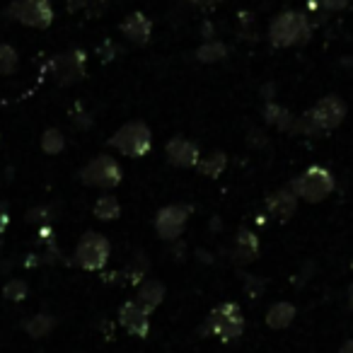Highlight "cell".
<instances>
[{
    "label": "cell",
    "mask_w": 353,
    "mask_h": 353,
    "mask_svg": "<svg viewBox=\"0 0 353 353\" xmlns=\"http://www.w3.org/2000/svg\"><path fill=\"white\" fill-rule=\"evenodd\" d=\"M346 117V104L343 99H339L336 94L319 99L303 119L295 121L293 133H307V136H324V133L334 131L339 123Z\"/></svg>",
    "instance_id": "obj_1"
},
{
    "label": "cell",
    "mask_w": 353,
    "mask_h": 353,
    "mask_svg": "<svg viewBox=\"0 0 353 353\" xmlns=\"http://www.w3.org/2000/svg\"><path fill=\"white\" fill-rule=\"evenodd\" d=\"M336 182H334L332 172L327 167H307L300 176H295L293 184H290V192L298 199L307 203H319L334 192Z\"/></svg>",
    "instance_id": "obj_2"
},
{
    "label": "cell",
    "mask_w": 353,
    "mask_h": 353,
    "mask_svg": "<svg viewBox=\"0 0 353 353\" xmlns=\"http://www.w3.org/2000/svg\"><path fill=\"white\" fill-rule=\"evenodd\" d=\"M245 332V317L237 303H223L208 314L206 324H203L201 334H211L218 336L221 341H235L237 336H242Z\"/></svg>",
    "instance_id": "obj_3"
},
{
    "label": "cell",
    "mask_w": 353,
    "mask_h": 353,
    "mask_svg": "<svg viewBox=\"0 0 353 353\" xmlns=\"http://www.w3.org/2000/svg\"><path fill=\"white\" fill-rule=\"evenodd\" d=\"M109 145L128 157H143L152 150V133L145 121H128L109 138Z\"/></svg>",
    "instance_id": "obj_4"
},
{
    "label": "cell",
    "mask_w": 353,
    "mask_h": 353,
    "mask_svg": "<svg viewBox=\"0 0 353 353\" xmlns=\"http://www.w3.org/2000/svg\"><path fill=\"white\" fill-rule=\"evenodd\" d=\"M269 39L274 46H295V44H303V41L310 39V25H307V17L300 15V12H281L279 17H274L269 27Z\"/></svg>",
    "instance_id": "obj_5"
},
{
    "label": "cell",
    "mask_w": 353,
    "mask_h": 353,
    "mask_svg": "<svg viewBox=\"0 0 353 353\" xmlns=\"http://www.w3.org/2000/svg\"><path fill=\"white\" fill-rule=\"evenodd\" d=\"M112 254V245L99 232H85L75 247V264L85 271H102Z\"/></svg>",
    "instance_id": "obj_6"
},
{
    "label": "cell",
    "mask_w": 353,
    "mask_h": 353,
    "mask_svg": "<svg viewBox=\"0 0 353 353\" xmlns=\"http://www.w3.org/2000/svg\"><path fill=\"white\" fill-rule=\"evenodd\" d=\"M80 182L109 192L121 184V167L112 155H97L80 170Z\"/></svg>",
    "instance_id": "obj_7"
},
{
    "label": "cell",
    "mask_w": 353,
    "mask_h": 353,
    "mask_svg": "<svg viewBox=\"0 0 353 353\" xmlns=\"http://www.w3.org/2000/svg\"><path fill=\"white\" fill-rule=\"evenodd\" d=\"M10 12L17 22L34 30H46L54 22V8L49 0H15Z\"/></svg>",
    "instance_id": "obj_8"
},
{
    "label": "cell",
    "mask_w": 353,
    "mask_h": 353,
    "mask_svg": "<svg viewBox=\"0 0 353 353\" xmlns=\"http://www.w3.org/2000/svg\"><path fill=\"white\" fill-rule=\"evenodd\" d=\"M189 213H192V208L182 206V203H172V206L160 208L157 216H155L157 237H162V240H167V242L179 240L182 232H184V228H187Z\"/></svg>",
    "instance_id": "obj_9"
},
{
    "label": "cell",
    "mask_w": 353,
    "mask_h": 353,
    "mask_svg": "<svg viewBox=\"0 0 353 353\" xmlns=\"http://www.w3.org/2000/svg\"><path fill=\"white\" fill-rule=\"evenodd\" d=\"M119 324L126 329L131 336L145 339L150 334V314L136 303V300H128L119 310Z\"/></svg>",
    "instance_id": "obj_10"
},
{
    "label": "cell",
    "mask_w": 353,
    "mask_h": 353,
    "mask_svg": "<svg viewBox=\"0 0 353 353\" xmlns=\"http://www.w3.org/2000/svg\"><path fill=\"white\" fill-rule=\"evenodd\" d=\"M54 75L59 85H70L85 75V54L83 51H70L54 61Z\"/></svg>",
    "instance_id": "obj_11"
},
{
    "label": "cell",
    "mask_w": 353,
    "mask_h": 353,
    "mask_svg": "<svg viewBox=\"0 0 353 353\" xmlns=\"http://www.w3.org/2000/svg\"><path fill=\"white\" fill-rule=\"evenodd\" d=\"M167 160H170L174 167H184V170H189V167H196L201 157H199L196 143L189 141V138L176 136L167 143Z\"/></svg>",
    "instance_id": "obj_12"
},
{
    "label": "cell",
    "mask_w": 353,
    "mask_h": 353,
    "mask_svg": "<svg viewBox=\"0 0 353 353\" xmlns=\"http://www.w3.org/2000/svg\"><path fill=\"white\" fill-rule=\"evenodd\" d=\"M121 34L126 37L128 41L133 44L143 46L150 41V34H152V22L148 20L143 12H131V15L123 17L121 22Z\"/></svg>",
    "instance_id": "obj_13"
},
{
    "label": "cell",
    "mask_w": 353,
    "mask_h": 353,
    "mask_svg": "<svg viewBox=\"0 0 353 353\" xmlns=\"http://www.w3.org/2000/svg\"><path fill=\"white\" fill-rule=\"evenodd\" d=\"M266 211L279 221H288L295 211H298V196L290 189H279L266 199Z\"/></svg>",
    "instance_id": "obj_14"
},
{
    "label": "cell",
    "mask_w": 353,
    "mask_h": 353,
    "mask_svg": "<svg viewBox=\"0 0 353 353\" xmlns=\"http://www.w3.org/2000/svg\"><path fill=\"white\" fill-rule=\"evenodd\" d=\"M259 256V237L252 230H240L232 245V261L235 264H252Z\"/></svg>",
    "instance_id": "obj_15"
},
{
    "label": "cell",
    "mask_w": 353,
    "mask_h": 353,
    "mask_svg": "<svg viewBox=\"0 0 353 353\" xmlns=\"http://www.w3.org/2000/svg\"><path fill=\"white\" fill-rule=\"evenodd\" d=\"M165 300V285L162 281L157 279H145L141 285H138V293H136V303L145 310L148 314H152V310H157Z\"/></svg>",
    "instance_id": "obj_16"
},
{
    "label": "cell",
    "mask_w": 353,
    "mask_h": 353,
    "mask_svg": "<svg viewBox=\"0 0 353 353\" xmlns=\"http://www.w3.org/2000/svg\"><path fill=\"white\" fill-rule=\"evenodd\" d=\"M295 319V305L293 303H276L266 312V324L271 329H285Z\"/></svg>",
    "instance_id": "obj_17"
},
{
    "label": "cell",
    "mask_w": 353,
    "mask_h": 353,
    "mask_svg": "<svg viewBox=\"0 0 353 353\" xmlns=\"http://www.w3.org/2000/svg\"><path fill=\"white\" fill-rule=\"evenodd\" d=\"M92 213H94V218H99V221H117V218L121 216V206H119L114 194H102V196L94 201Z\"/></svg>",
    "instance_id": "obj_18"
},
{
    "label": "cell",
    "mask_w": 353,
    "mask_h": 353,
    "mask_svg": "<svg viewBox=\"0 0 353 353\" xmlns=\"http://www.w3.org/2000/svg\"><path fill=\"white\" fill-rule=\"evenodd\" d=\"M199 172H201L203 176H211V179H216V176H221L223 172H225L228 167V155L221 150H213L211 155H206L203 160H199Z\"/></svg>",
    "instance_id": "obj_19"
},
{
    "label": "cell",
    "mask_w": 353,
    "mask_h": 353,
    "mask_svg": "<svg viewBox=\"0 0 353 353\" xmlns=\"http://www.w3.org/2000/svg\"><path fill=\"white\" fill-rule=\"evenodd\" d=\"M54 327H56V319L51 317V314H46V312L34 314V317H30L25 322V332L30 334L32 339H44V336H49V334L54 332Z\"/></svg>",
    "instance_id": "obj_20"
},
{
    "label": "cell",
    "mask_w": 353,
    "mask_h": 353,
    "mask_svg": "<svg viewBox=\"0 0 353 353\" xmlns=\"http://www.w3.org/2000/svg\"><path fill=\"white\" fill-rule=\"evenodd\" d=\"M266 121H269L271 126L281 128V131H293L298 119H295L288 109L279 107V104H266Z\"/></svg>",
    "instance_id": "obj_21"
},
{
    "label": "cell",
    "mask_w": 353,
    "mask_h": 353,
    "mask_svg": "<svg viewBox=\"0 0 353 353\" xmlns=\"http://www.w3.org/2000/svg\"><path fill=\"white\" fill-rule=\"evenodd\" d=\"M225 56H228V46L218 39L206 41V44H201L196 49V59L201 61V63H218V61H223Z\"/></svg>",
    "instance_id": "obj_22"
},
{
    "label": "cell",
    "mask_w": 353,
    "mask_h": 353,
    "mask_svg": "<svg viewBox=\"0 0 353 353\" xmlns=\"http://www.w3.org/2000/svg\"><path fill=\"white\" fill-rule=\"evenodd\" d=\"M63 148H65V138L59 128L44 131V136H41V150H44L46 155H59Z\"/></svg>",
    "instance_id": "obj_23"
},
{
    "label": "cell",
    "mask_w": 353,
    "mask_h": 353,
    "mask_svg": "<svg viewBox=\"0 0 353 353\" xmlns=\"http://www.w3.org/2000/svg\"><path fill=\"white\" fill-rule=\"evenodd\" d=\"M20 65V56L10 44H0V75H12Z\"/></svg>",
    "instance_id": "obj_24"
},
{
    "label": "cell",
    "mask_w": 353,
    "mask_h": 353,
    "mask_svg": "<svg viewBox=\"0 0 353 353\" xmlns=\"http://www.w3.org/2000/svg\"><path fill=\"white\" fill-rule=\"evenodd\" d=\"M27 293H30V288H27V283L22 279H12L3 285V298L10 300V303H22L27 298Z\"/></svg>",
    "instance_id": "obj_25"
},
{
    "label": "cell",
    "mask_w": 353,
    "mask_h": 353,
    "mask_svg": "<svg viewBox=\"0 0 353 353\" xmlns=\"http://www.w3.org/2000/svg\"><path fill=\"white\" fill-rule=\"evenodd\" d=\"M97 3H104V0H68V12H78V10H85V8H88L90 15L94 12V17H97L99 10L94 8Z\"/></svg>",
    "instance_id": "obj_26"
},
{
    "label": "cell",
    "mask_w": 353,
    "mask_h": 353,
    "mask_svg": "<svg viewBox=\"0 0 353 353\" xmlns=\"http://www.w3.org/2000/svg\"><path fill=\"white\" fill-rule=\"evenodd\" d=\"M319 6L327 8V10L336 12V10H343L348 6V0H319Z\"/></svg>",
    "instance_id": "obj_27"
},
{
    "label": "cell",
    "mask_w": 353,
    "mask_h": 353,
    "mask_svg": "<svg viewBox=\"0 0 353 353\" xmlns=\"http://www.w3.org/2000/svg\"><path fill=\"white\" fill-rule=\"evenodd\" d=\"M189 3L196 6V8H201V10H211V8L221 6V3H225V0H189Z\"/></svg>",
    "instance_id": "obj_28"
},
{
    "label": "cell",
    "mask_w": 353,
    "mask_h": 353,
    "mask_svg": "<svg viewBox=\"0 0 353 353\" xmlns=\"http://www.w3.org/2000/svg\"><path fill=\"white\" fill-rule=\"evenodd\" d=\"M339 353H353V339H351V341H346V343H343V346H341V351H339Z\"/></svg>",
    "instance_id": "obj_29"
},
{
    "label": "cell",
    "mask_w": 353,
    "mask_h": 353,
    "mask_svg": "<svg viewBox=\"0 0 353 353\" xmlns=\"http://www.w3.org/2000/svg\"><path fill=\"white\" fill-rule=\"evenodd\" d=\"M348 300H351V307H353V285L348 288Z\"/></svg>",
    "instance_id": "obj_30"
},
{
    "label": "cell",
    "mask_w": 353,
    "mask_h": 353,
    "mask_svg": "<svg viewBox=\"0 0 353 353\" xmlns=\"http://www.w3.org/2000/svg\"><path fill=\"white\" fill-rule=\"evenodd\" d=\"M343 65H348V68H353V59H346V61H343Z\"/></svg>",
    "instance_id": "obj_31"
}]
</instances>
